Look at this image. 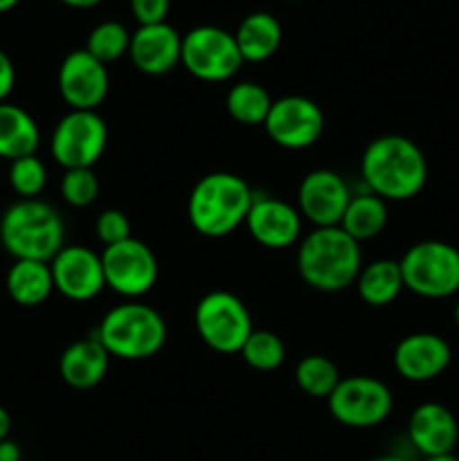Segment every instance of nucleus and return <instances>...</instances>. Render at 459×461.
<instances>
[{"label": "nucleus", "mask_w": 459, "mask_h": 461, "mask_svg": "<svg viewBox=\"0 0 459 461\" xmlns=\"http://www.w3.org/2000/svg\"><path fill=\"white\" fill-rule=\"evenodd\" d=\"M360 176L367 192L385 203L410 201L418 196L428 183L426 153L405 135H381L363 151Z\"/></svg>", "instance_id": "obj_1"}, {"label": "nucleus", "mask_w": 459, "mask_h": 461, "mask_svg": "<svg viewBox=\"0 0 459 461\" xmlns=\"http://www.w3.org/2000/svg\"><path fill=\"white\" fill-rule=\"evenodd\" d=\"M363 268L360 243L345 230L315 228L300 239L297 273L320 293H338L354 286Z\"/></svg>", "instance_id": "obj_2"}, {"label": "nucleus", "mask_w": 459, "mask_h": 461, "mask_svg": "<svg viewBox=\"0 0 459 461\" xmlns=\"http://www.w3.org/2000/svg\"><path fill=\"white\" fill-rule=\"evenodd\" d=\"M255 192L241 176L214 171L198 180L187 201V216L201 237L223 239L246 225Z\"/></svg>", "instance_id": "obj_3"}, {"label": "nucleus", "mask_w": 459, "mask_h": 461, "mask_svg": "<svg viewBox=\"0 0 459 461\" xmlns=\"http://www.w3.org/2000/svg\"><path fill=\"white\" fill-rule=\"evenodd\" d=\"M0 243L14 259L50 261L66 246V225L57 207L40 198H21L0 219Z\"/></svg>", "instance_id": "obj_4"}, {"label": "nucleus", "mask_w": 459, "mask_h": 461, "mask_svg": "<svg viewBox=\"0 0 459 461\" xmlns=\"http://www.w3.org/2000/svg\"><path fill=\"white\" fill-rule=\"evenodd\" d=\"M94 338L111 358L147 360L165 347L166 322L153 306L129 300L104 315Z\"/></svg>", "instance_id": "obj_5"}, {"label": "nucleus", "mask_w": 459, "mask_h": 461, "mask_svg": "<svg viewBox=\"0 0 459 461\" xmlns=\"http://www.w3.org/2000/svg\"><path fill=\"white\" fill-rule=\"evenodd\" d=\"M403 284L426 300H446L459 293V250L446 241L414 243L399 259Z\"/></svg>", "instance_id": "obj_6"}, {"label": "nucleus", "mask_w": 459, "mask_h": 461, "mask_svg": "<svg viewBox=\"0 0 459 461\" xmlns=\"http://www.w3.org/2000/svg\"><path fill=\"white\" fill-rule=\"evenodd\" d=\"M194 327L198 338L216 354H238L255 331L248 306L230 291L202 295L194 311Z\"/></svg>", "instance_id": "obj_7"}, {"label": "nucleus", "mask_w": 459, "mask_h": 461, "mask_svg": "<svg viewBox=\"0 0 459 461\" xmlns=\"http://www.w3.org/2000/svg\"><path fill=\"white\" fill-rule=\"evenodd\" d=\"M180 63L192 77L210 84L228 81L241 70L243 57L234 34L216 25H198L183 36Z\"/></svg>", "instance_id": "obj_8"}, {"label": "nucleus", "mask_w": 459, "mask_h": 461, "mask_svg": "<svg viewBox=\"0 0 459 461\" xmlns=\"http://www.w3.org/2000/svg\"><path fill=\"white\" fill-rule=\"evenodd\" d=\"M108 144V126L97 111H68L54 126L50 153L63 169H93Z\"/></svg>", "instance_id": "obj_9"}, {"label": "nucleus", "mask_w": 459, "mask_h": 461, "mask_svg": "<svg viewBox=\"0 0 459 461\" xmlns=\"http://www.w3.org/2000/svg\"><path fill=\"white\" fill-rule=\"evenodd\" d=\"M328 412L338 423L356 430L381 426L394 408L390 387L374 376H346L327 399Z\"/></svg>", "instance_id": "obj_10"}, {"label": "nucleus", "mask_w": 459, "mask_h": 461, "mask_svg": "<svg viewBox=\"0 0 459 461\" xmlns=\"http://www.w3.org/2000/svg\"><path fill=\"white\" fill-rule=\"evenodd\" d=\"M102 266L106 288L126 300H138L147 295L156 286L158 275H160L158 257L153 255L151 248L133 237L104 248Z\"/></svg>", "instance_id": "obj_11"}, {"label": "nucleus", "mask_w": 459, "mask_h": 461, "mask_svg": "<svg viewBox=\"0 0 459 461\" xmlns=\"http://www.w3.org/2000/svg\"><path fill=\"white\" fill-rule=\"evenodd\" d=\"M266 133L277 147L288 151L309 149L322 138L324 113L313 99L302 95H286L274 99L264 122Z\"/></svg>", "instance_id": "obj_12"}, {"label": "nucleus", "mask_w": 459, "mask_h": 461, "mask_svg": "<svg viewBox=\"0 0 459 461\" xmlns=\"http://www.w3.org/2000/svg\"><path fill=\"white\" fill-rule=\"evenodd\" d=\"M57 86L70 111H97L108 97L111 77L88 50H72L58 66Z\"/></svg>", "instance_id": "obj_13"}, {"label": "nucleus", "mask_w": 459, "mask_h": 461, "mask_svg": "<svg viewBox=\"0 0 459 461\" xmlns=\"http://www.w3.org/2000/svg\"><path fill=\"white\" fill-rule=\"evenodd\" d=\"M351 196L349 185L338 171L315 169L297 187V210L315 228H338Z\"/></svg>", "instance_id": "obj_14"}, {"label": "nucleus", "mask_w": 459, "mask_h": 461, "mask_svg": "<svg viewBox=\"0 0 459 461\" xmlns=\"http://www.w3.org/2000/svg\"><path fill=\"white\" fill-rule=\"evenodd\" d=\"M54 291L70 302H90L106 288L102 255L86 246H63L50 261Z\"/></svg>", "instance_id": "obj_15"}, {"label": "nucleus", "mask_w": 459, "mask_h": 461, "mask_svg": "<svg viewBox=\"0 0 459 461\" xmlns=\"http://www.w3.org/2000/svg\"><path fill=\"white\" fill-rule=\"evenodd\" d=\"M302 214L295 205L274 196H255L246 228L259 246L284 250L302 239Z\"/></svg>", "instance_id": "obj_16"}, {"label": "nucleus", "mask_w": 459, "mask_h": 461, "mask_svg": "<svg viewBox=\"0 0 459 461\" xmlns=\"http://www.w3.org/2000/svg\"><path fill=\"white\" fill-rule=\"evenodd\" d=\"M453 360L448 340L436 333H410L396 345L394 369L410 383H428L439 378Z\"/></svg>", "instance_id": "obj_17"}, {"label": "nucleus", "mask_w": 459, "mask_h": 461, "mask_svg": "<svg viewBox=\"0 0 459 461\" xmlns=\"http://www.w3.org/2000/svg\"><path fill=\"white\" fill-rule=\"evenodd\" d=\"M410 444L423 457H441L450 455L459 441V423L454 414L436 401H426L417 405L408 421Z\"/></svg>", "instance_id": "obj_18"}, {"label": "nucleus", "mask_w": 459, "mask_h": 461, "mask_svg": "<svg viewBox=\"0 0 459 461\" xmlns=\"http://www.w3.org/2000/svg\"><path fill=\"white\" fill-rule=\"evenodd\" d=\"M183 36L169 23L140 25L130 34L129 59L142 75L162 77L180 63Z\"/></svg>", "instance_id": "obj_19"}, {"label": "nucleus", "mask_w": 459, "mask_h": 461, "mask_svg": "<svg viewBox=\"0 0 459 461\" xmlns=\"http://www.w3.org/2000/svg\"><path fill=\"white\" fill-rule=\"evenodd\" d=\"M111 356L97 338H84L63 349L58 358V376L75 390H93L106 378Z\"/></svg>", "instance_id": "obj_20"}, {"label": "nucleus", "mask_w": 459, "mask_h": 461, "mask_svg": "<svg viewBox=\"0 0 459 461\" xmlns=\"http://www.w3.org/2000/svg\"><path fill=\"white\" fill-rule=\"evenodd\" d=\"M40 144V129L34 117L16 104H0V158L14 162L34 156Z\"/></svg>", "instance_id": "obj_21"}, {"label": "nucleus", "mask_w": 459, "mask_h": 461, "mask_svg": "<svg viewBox=\"0 0 459 461\" xmlns=\"http://www.w3.org/2000/svg\"><path fill=\"white\" fill-rule=\"evenodd\" d=\"M4 288H7L9 297L18 306H25V309L40 306L54 293V279L50 264H45V261L14 259L12 268L7 270V277H4Z\"/></svg>", "instance_id": "obj_22"}, {"label": "nucleus", "mask_w": 459, "mask_h": 461, "mask_svg": "<svg viewBox=\"0 0 459 461\" xmlns=\"http://www.w3.org/2000/svg\"><path fill=\"white\" fill-rule=\"evenodd\" d=\"M234 39H237L243 63H261L273 57L282 45V25L268 12L248 14L238 23Z\"/></svg>", "instance_id": "obj_23"}, {"label": "nucleus", "mask_w": 459, "mask_h": 461, "mask_svg": "<svg viewBox=\"0 0 459 461\" xmlns=\"http://www.w3.org/2000/svg\"><path fill=\"white\" fill-rule=\"evenodd\" d=\"M356 288H358V295L364 304L374 306V309L390 306L405 288L399 261L376 259L363 266L358 279H356Z\"/></svg>", "instance_id": "obj_24"}, {"label": "nucleus", "mask_w": 459, "mask_h": 461, "mask_svg": "<svg viewBox=\"0 0 459 461\" xmlns=\"http://www.w3.org/2000/svg\"><path fill=\"white\" fill-rule=\"evenodd\" d=\"M387 219H390L387 203L382 198L374 196L372 192H364L358 194V196H351L345 216L340 221V228L351 239L363 243L369 241V239H376L385 230Z\"/></svg>", "instance_id": "obj_25"}, {"label": "nucleus", "mask_w": 459, "mask_h": 461, "mask_svg": "<svg viewBox=\"0 0 459 461\" xmlns=\"http://www.w3.org/2000/svg\"><path fill=\"white\" fill-rule=\"evenodd\" d=\"M274 99L270 97L268 90L256 81H238L228 90L225 97V108L230 117L243 126H259L268 117L270 106Z\"/></svg>", "instance_id": "obj_26"}, {"label": "nucleus", "mask_w": 459, "mask_h": 461, "mask_svg": "<svg viewBox=\"0 0 459 461\" xmlns=\"http://www.w3.org/2000/svg\"><path fill=\"white\" fill-rule=\"evenodd\" d=\"M340 381V369L327 356L310 354L302 358L295 367L297 387L310 399H328Z\"/></svg>", "instance_id": "obj_27"}, {"label": "nucleus", "mask_w": 459, "mask_h": 461, "mask_svg": "<svg viewBox=\"0 0 459 461\" xmlns=\"http://www.w3.org/2000/svg\"><path fill=\"white\" fill-rule=\"evenodd\" d=\"M238 354L246 360V365H250L256 372H274L286 360V347L277 333L255 329Z\"/></svg>", "instance_id": "obj_28"}, {"label": "nucleus", "mask_w": 459, "mask_h": 461, "mask_svg": "<svg viewBox=\"0 0 459 461\" xmlns=\"http://www.w3.org/2000/svg\"><path fill=\"white\" fill-rule=\"evenodd\" d=\"M129 45L130 32L117 21H104L94 25L88 34V41H86V50L104 66L129 54Z\"/></svg>", "instance_id": "obj_29"}, {"label": "nucleus", "mask_w": 459, "mask_h": 461, "mask_svg": "<svg viewBox=\"0 0 459 461\" xmlns=\"http://www.w3.org/2000/svg\"><path fill=\"white\" fill-rule=\"evenodd\" d=\"M9 185L21 198H39L48 185V167L36 153L18 158L9 165Z\"/></svg>", "instance_id": "obj_30"}, {"label": "nucleus", "mask_w": 459, "mask_h": 461, "mask_svg": "<svg viewBox=\"0 0 459 461\" xmlns=\"http://www.w3.org/2000/svg\"><path fill=\"white\" fill-rule=\"evenodd\" d=\"M99 196V178L93 169H66L61 178V198L70 207H88Z\"/></svg>", "instance_id": "obj_31"}, {"label": "nucleus", "mask_w": 459, "mask_h": 461, "mask_svg": "<svg viewBox=\"0 0 459 461\" xmlns=\"http://www.w3.org/2000/svg\"><path fill=\"white\" fill-rule=\"evenodd\" d=\"M94 234L104 248L130 239V221L122 210H104L94 221Z\"/></svg>", "instance_id": "obj_32"}, {"label": "nucleus", "mask_w": 459, "mask_h": 461, "mask_svg": "<svg viewBox=\"0 0 459 461\" xmlns=\"http://www.w3.org/2000/svg\"><path fill=\"white\" fill-rule=\"evenodd\" d=\"M130 14L138 25H158L166 23L169 0H130Z\"/></svg>", "instance_id": "obj_33"}, {"label": "nucleus", "mask_w": 459, "mask_h": 461, "mask_svg": "<svg viewBox=\"0 0 459 461\" xmlns=\"http://www.w3.org/2000/svg\"><path fill=\"white\" fill-rule=\"evenodd\" d=\"M14 86H16V68H14V61L9 59V54L4 50H0V104L7 102Z\"/></svg>", "instance_id": "obj_34"}, {"label": "nucleus", "mask_w": 459, "mask_h": 461, "mask_svg": "<svg viewBox=\"0 0 459 461\" xmlns=\"http://www.w3.org/2000/svg\"><path fill=\"white\" fill-rule=\"evenodd\" d=\"M0 461H22L21 446L14 439L0 441Z\"/></svg>", "instance_id": "obj_35"}, {"label": "nucleus", "mask_w": 459, "mask_h": 461, "mask_svg": "<svg viewBox=\"0 0 459 461\" xmlns=\"http://www.w3.org/2000/svg\"><path fill=\"white\" fill-rule=\"evenodd\" d=\"M9 432H12V417H9L7 410L0 405V441L9 439Z\"/></svg>", "instance_id": "obj_36"}, {"label": "nucleus", "mask_w": 459, "mask_h": 461, "mask_svg": "<svg viewBox=\"0 0 459 461\" xmlns=\"http://www.w3.org/2000/svg\"><path fill=\"white\" fill-rule=\"evenodd\" d=\"M58 3L68 5V7H75V9H90V7H97L102 0H58Z\"/></svg>", "instance_id": "obj_37"}, {"label": "nucleus", "mask_w": 459, "mask_h": 461, "mask_svg": "<svg viewBox=\"0 0 459 461\" xmlns=\"http://www.w3.org/2000/svg\"><path fill=\"white\" fill-rule=\"evenodd\" d=\"M367 461H410L408 457H400V455H378V457H372Z\"/></svg>", "instance_id": "obj_38"}, {"label": "nucleus", "mask_w": 459, "mask_h": 461, "mask_svg": "<svg viewBox=\"0 0 459 461\" xmlns=\"http://www.w3.org/2000/svg\"><path fill=\"white\" fill-rule=\"evenodd\" d=\"M18 3H21V0H0V14H4V12H12V9L16 7Z\"/></svg>", "instance_id": "obj_39"}, {"label": "nucleus", "mask_w": 459, "mask_h": 461, "mask_svg": "<svg viewBox=\"0 0 459 461\" xmlns=\"http://www.w3.org/2000/svg\"><path fill=\"white\" fill-rule=\"evenodd\" d=\"M423 461H459V457L454 453H450V455H441V457H428Z\"/></svg>", "instance_id": "obj_40"}, {"label": "nucleus", "mask_w": 459, "mask_h": 461, "mask_svg": "<svg viewBox=\"0 0 459 461\" xmlns=\"http://www.w3.org/2000/svg\"><path fill=\"white\" fill-rule=\"evenodd\" d=\"M454 322H457L459 327V297H457V304H454Z\"/></svg>", "instance_id": "obj_41"}, {"label": "nucleus", "mask_w": 459, "mask_h": 461, "mask_svg": "<svg viewBox=\"0 0 459 461\" xmlns=\"http://www.w3.org/2000/svg\"><path fill=\"white\" fill-rule=\"evenodd\" d=\"M291 3H292V0H291Z\"/></svg>", "instance_id": "obj_42"}]
</instances>
